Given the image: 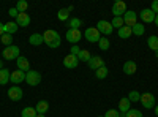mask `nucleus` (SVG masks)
<instances>
[{"label":"nucleus","instance_id":"nucleus-1","mask_svg":"<svg viewBox=\"0 0 158 117\" xmlns=\"http://www.w3.org/2000/svg\"><path fill=\"white\" fill-rule=\"evenodd\" d=\"M43 40H44V44L51 49H57L62 44V38H60L59 32L52 30V29H49V30H46L43 33Z\"/></svg>","mask_w":158,"mask_h":117},{"label":"nucleus","instance_id":"nucleus-2","mask_svg":"<svg viewBox=\"0 0 158 117\" xmlns=\"http://www.w3.org/2000/svg\"><path fill=\"white\" fill-rule=\"evenodd\" d=\"M139 103L146 108V109H152L155 108V95L150 94V92H146V94H142L141 98H139Z\"/></svg>","mask_w":158,"mask_h":117},{"label":"nucleus","instance_id":"nucleus-3","mask_svg":"<svg viewBox=\"0 0 158 117\" xmlns=\"http://www.w3.org/2000/svg\"><path fill=\"white\" fill-rule=\"evenodd\" d=\"M25 82H27L29 86H32V87L38 86L40 82H41V74H40L38 71H35V70H30V71L25 73Z\"/></svg>","mask_w":158,"mask_h":117},{"label":"nucleus","instance_id":"nucleus-4","mask_svg":"<svg viewBox=\"0 0 158 117\" xmlns=\"http://www.w3.org/2000/svg\"><path fill=\"white\" fill-rule=\"evenodd\" d=\"M19 52H21V49L15 44H11V46L3 49V59L5 60H16L19 57Z\"/></svg>","mask_w":158,"mask_h":117},{"label":"nucleus","instance_id":"nucleus-5","mask_svg":"<svg viewBox=\"0 0 158 117\" xmlns=\"http://www.w3.org/2000/svg\"><path fill=\"white\" fill-rule=\"evenodd\" d=\"M84 36L89 43H98L100 38H101V33L97 30V27H89V29H85Z\"/></svg>","mask_w":158,"mask_h":117},{"label":"nucleus","instance_id":"nucleus-6","mask_svg":"<svg viewBox=\"0 0 158 117\" xmlns=\"http://www.w3.org/2000/svg\"><path fill=\"white\" fill-rule=\"evenodd\" d=\"M82 38V32L79 29H68L67 30V41H70L71 44H77Z\"/></svg>","mask_w":158,"mask_h":117},{"label":"nucleus","instance_id":"nucleus-7","mask_svg":"<svg viewBox=\"0 0 158 117\" xmlns=\"http://www.w3.org/2000/svg\"><path fill=\"white\" fill-rule=\"evenodd\" d=\"M97 30L100 32V33H103V35H111L112 33V30H114V27L111 25V22H108L106 19H101V21H98L97 22Z\"/></svg>","mask_w":158,"mask_h":117},{"label":"nucleus","instance_id":"nucleus-8","mask_svg":"<svg viewBox=\"0 0 158 117\" xmlns=\"http://www.w3.org/2000/svg\"><path fill=\"white\" fill-rule=\"evenodd\" d=\"M125 13H127V3L125 2L118 0V2H115L112 5V15H114V18H122Z\"/></svg>","mask_w":158,"mask_h":117},{"label":"nucleus","instance_id":"nucleus-9","mask_svg":"<svg viewBox=\"0 0 158 117\" xmlns=\"http://www.w3.org/2000/svg\"><path fill=\"white\" fill-rule=\"evenodd\" d=\"M122 18H123L125 25H128V27H135V25L138 24V13L131 11V10H130V11H127Z\"/></svg>","mask_w":158,"mask_h":117},{"label":"nucleus","instance_id":"nucleus-10","mask_svg":"<svg viewBox=\"0 0 158 117\" xmlns=\"http://www.w3.org/2000/svg\"><path fill=\"white\" fill-rule=\"evenodd\" d=\"M22 95H24V92H22V89L19 86H13V87L8 89V97L13 101H19L22 98Z\"/></svg>","mask_w":158,"mask_h":117},{"label":"nucleus","instance_id":"nucleus-11","mask_svg":"<svg viewBox=\"0 0 158 117\" xmlns=\"http://www.w3.org/2000/svg\"><path fill=\"white\" fill-rule=\"evenodd\" d=\"M87 65H89V68L90 70H94V71H97L98 68H101V67H104V60L100 57V56H92V59L87 62Z\"/></svg>","mask_w":158,"mask_h":117},{"label":"nucleus","instance_id":"nucleus-12","mask_svg":"<svg viewBox=\"0 0 158 117\" xmlns=\"http://www.w3.org/2000/svg\"><path fill=\"white\" fill-rule=\"evenodd\" d=\"M155 13L150 10V8H146V10H142L141 13H139V18H141V21L142 22H146V24H150V22H153L155 21Z\"/></svg>","mask_w":158,"mask_h":117},{"label":"nucleus","instance_id":"nucleus-13","mask_svg":"<svg viewBox=\"0 0 158 117\" xmlns=\"http://www.w3.org/2000/svg\"><path fill=\"white\" fill-rule=\"evenodd\" d=\"M10 81L13 82V86H19L21 82L25 81V73L21 71V70H16V71H13L11 76H10Z\"/></svg>","mask_w":158,"mask_h":117},{"label":"nucleus","instance_id":"nucleus-14","mask_svg":"<svg viewBox=\"0 0 158 117\" xmlns=\"http://www.w3.org/2000/svg\"><path fill=\"white\" fill-rule=\"evenodd\" d=\"M63 65H65V68L73 70V68H76L77 65H79V59H77L76 56H71V54H68L67 57L63 59Z\"/></svg>","mask_w":158,"mask_h":117},{"label":"nucleus","instance_id":"nucleus-15","mask_svg":"<svg viewBox=\"0 0 158 117\" xmlns=\"http://www.w3.org/2000/svg\"><path fill=\"white\" fill-rule=\"evenodd\" d=\"M16 65H18V70H21V71H24V73L30 71V62H29V59H25V57H22V56H19V57L16 59Z\"/></svg>","mask_w":158,"mask_h":117},{"label":"nucleus","instance_id":"nucleus-16","mask_svg":"<svg viewBox=\"0 0 158 117\" xmlns=\"http://www.w3.org/2000/svg\"><path fill=\"white\" fill-rule=\"evenodd\" d=\"M16 24L19 25V27H29V25H30L29 13H19L18 18H16Z\"/></svg>","mask_w":158,"mask_h":117},{"label":"nucleus","instance_id":"nucleus-17","mask_svg":"<svg viewBox=\"0 0 158 117\" xmlns=\"http://www.w3.org/2000/svg\"><path fill=\"white\" fill-rule=\"evenodd\" d=\"M122 70H123V73H125V74L131 76V74H135V73H136V70H138V65H136L133 60H128V62H125V63H123Z\"/></svg>","mask_w":158,"mask_h":117},{"label":"nucleus","instance_id":"nucleus-18","mask_svg":"<svg viewBox=\"0 0 158 117\" xmlns=\"http://www.w3.org/2000/svg\"><path fill=\"white\" fill-rule=\"evenodd\" d=\"M130 105H131V103H130V100L127 98V97H123L120 101H118V112H120V114H127L131 108H130Z\"/></svg>","mask_w":158,"mask_h":117},{"label":"nucleus","instance_id":"nucleus-19","mask_svg":"<svg viewBox=\"0 0 158 117\" xmlns=\"http://www.w3.org/2000/svg\"><path fill=\"white\" fill-rule=\"evenodd\" d=\"M18 27L19 25L16 24V22H6V24H3V33H8V35H13V33H16L18 32Z\"/></svg>","mask_w":158,"mask_h":117},{"label":"nucleus","instance_id":"nucleus-20","mask_svg":"<svg viewBox=\"0 0 158 117\" xmlns=\"http://www.w3.org/2000/svg\"><path fill=\"white\" fill-rule=\"evenodd\" d=\"M29 43H30L32 46H40L41 43H44L43 35H41V33H32V35L29 36Z\"/></svg>","mask_w":158,"mask_h":117},{"label":"nucleus","instance_id":"nucleus-21","mask_svg":"<svg viewBox=\"0 0 158 117\" xmlns=\"http://www.w3.org/2000/svg\"><path fill=\"white\" fill-rule=\"evenodd\" d=\"M117 33H118V36H120V38L127 40V38H130L131 35H133V30H131V27H128V25H123L122 29L117 30Z\"/></svg>","mask_w":158,"mask_h":117},{"label":"nucleus","instance_id":"nucleus-22","mask_svg":"<svg viewBox=\"0 0 158 117\" xmlns=\"http://www.w3.org/2000/svg\"><path fill=\"white\" fill-rule=\"evenodd\" d=\"M35 109H36V112H38V114H46V112H48V109H49V103H48V101H44V100L38 101V103H36V106H35Z\"/></svg>","mask_w":158,"mask_h":117},{"label":"nucleus","instance_id":"nucleus-23","mask_svg":"<svg viewBox=\"0 0 158 117\" xmlns=\"http://www.w3.org/2000/svg\"><path fill=\"white\" fill-rule=\"evenodd\" d=\"M10 76H11V73H10V70H8V68L0 70V86L8 84V82H10Z\"/></svg>","mask_w":158,"mask_h":117},{"label":"nucleus","instance_id":"nucleus-24","mask_svg":"<svg viewBox=\"0 0 158 117\" xmlns=\"http://www.w3.org/2000/svg\"><path fill=\"white\" fill-rule=\"evenodd\" d=\"M36 115H38L36 109H35V108H30V106L24 108V109L21 111V117H36Z\"/></svg>","mask_w":158,"mask_h":117},{"label":"nucleus","instance_id":"nucleus-25","mask_svg":"<svg viewBox=\"0 0 158 117\" xmlns=\"http://www.w3.org/2000/svg\"><path fill=\"white\" fill-rule=\"evenodd\" d=\"M147 46L152 51H158V36L156 35H152V36L147 38Z\"/></svg>","mask_w":158,"mask_h":117},{"label":"nucleus","instance_id":"nucleus-26","mask_svg":"<svg viewBox=\"0 0 158 117\" xmlns=\"http://www.w3.org/2000/svg\"><path fill=\"white\" fill-rule=\"evenodd\" d=\"M131 30H133V35H136V36H142L144 32H146V27L142 25V22H138L135 27H131Z\"/></svg>","mask_w":158,"mask_h":117},{"label":"nucleus","instance_id":"nucleus-27","mask_svg":"<svg viewBox=\"0 0 158 117\" xmlns=\"http://www.w3.org/2000/svg\"><path fill=\"white\" fill-rule=\"evenodd\" d=\"M108 74H109V70L106 68V65H104V67H101V68H98V70L95 71V76L98 77V79H106Z\"/></svg>","mask_w":158,"mask_h":117},{"label":"nucleus","instance_id":"nucleus-28","mask_svg":"<svg viewBox=\"0 0 158 117\" xmlns=\"http://www.w3.org/2000/svg\"><path fill=\"white\" fill-rule=\"evenodd\" d=\"M57 19H59V21H62V22H65L67 19H70V11H68L67 8L59 10V13H57Z\"/></svg>","mask_w":158,"mask_h":117},{"label":"nucleus","instance_id":"nucleus-29","mask_svg":"<svg viewBox=\"0 0 158 117\" xmlns=\"http://www.w3.org/2000/svg\"><path fill=\"white\" fill-rule=\"evenodd\" d=\"M130 100V103H139V98H141V94L138 92V90H131V92L128 94L127 97Z\"/></svg>","mask_w":158,"mask_h":117},{"label":"nucleus","instance_id":"nucleus-30","mask_svg":"<svg viewBox=\"0 0 158 117\" xmlns=\"http://www.w3.org/2000/svg\"><path fill=\"white\" fill-rule=\"evenodd\" d=\"M77 59L81 60V62H85V63H87V62H89V60L92 59V56H90V52H89L87 49H81V52H79Z\"/></svg>","mask_w":158,"mask_h":117},{"label":"nucleus","instance_id":"nucleus-31","mask_svg":"<svg viewBox=\"0 0 158 117\" xmlns=\"http://www.w3.org/2000/svg\"><path fill=\"white\" fill-rule=\"evenodd\" d=\"M98 46H100V49H101V51H108V49H109V46H111V41L108 40V38L101 36V38H100V41H98Z\"/></svg>","mask_w":158,"mask_h":117},{"label":"nucleus","instance_id":"nucleus-32","mask_svg":"<svg viewBox=\"0 0 158 117\" xmlns=\"http://www.w3.org/2000/svg\"><path fill=\"white\" fill-rule=\"evenodd\" d=\"M68 25H70V29H79L82 25V21L79 19V18H70Z\"/></svg>","mask_w":158,"mask_h":117},{"label":"nucleus","instance_id":"nucleus-33","mask_svg":"<svg viewBox=\"0 0 158 117\" xmlns=\"http://www.w3.org/2000/svg\"><path fill=\"white\" fill-rule=\"evenodd\" d=\"M111 25H112V27L114 29H122L123 27V25H125V22H123V18H114L112 21H111Z\"/></svg>","mask_w":158,"mask_h":117},{"label":"nucleus","instance_id":"nucleus-34","mask_svg":"<svg viewBox=\"0 0 158 117\" xmlns=\"http://www.w3.org/2000/svg\"><path fill=\"white\" fill-rule=\"evenodd\" d=\"M0 41H2V44H5L6 48L13 44V35H8V33H3L2 38H0Z\"/></svg>","mask_w":158,"mask_h":117},{"label":"nucleus","instance_id":"nucleus-35","mask_svg":"<svg viewBox=\"0 0 158 117\" xmlns=\"http://www.w3.org/2000/svg\"><path fill=\"white\" fill-rule=\"evenodd\" d=\"M16 10L19 11V13H25L29 10V3L25 2V0H19V2L16 3Z\"/></svg>","mask_w":158,"mask_h":117},{"label":"nucleus","instance_id":"nucleus-36","mask_svg":"<svg viewBox=\"0 0 158 117\" xmlns=\"http://www.w3.org/2000/svg\"><path fill=\"white\" fill-rule=\"evenodd\" d=\"M125 117H144V115H142V112H141L139 109H130V111L125 114Z\"/></svg>","mask_w":158,"mask_h":117},{"label":"nucleus","instance_id":"nucleus-37","mask_svg":"<svg viewBox=\"0 0 158 117\" xmlns=\"http://www.w3.org/2000/svg\"><path fill=\"white\" fill-rule=\"evenodd\" d=\"M104 117H120V112H118L117 109H109L106 114H104Z\"/></svg>","mask_w":158,"mask_h":117},{"label":"nucleus","instance_id":"nucleus-38","mask_svg":"<svg viewBox=\"0 0 158 117\" xmlns=\"http://www.w3.org/2000/svg\"><path fill=\"white\" fill-rule=\"evenodd\" d=\"M70 51H71V52H70V54H71V56H76V57L79 56V52H81V49H79V46H77V44H73Z\"/></svg>","mask_w":158,"mask_h":117},{"label":"nucleus","instance_id":"nucleus-39","mask_svg":"<svg viewBox=\"0 0 158 117\" xmlns=\"http://www.w3.org/2000/svg\"><path fill=\"white\" fill-rule=\"evenodd\" d=\"M150 10L155 13V15H158V0H153V2H152V6H150Z\"/></svg>","mask_w":158,"mask_h":117},{"label":"nucleus","instance_id":"nucleus-40","mask_svg":"<svg viewBox=\"0 0 158 117\" xmlns=\"http://www.w3.org/2000/svg\"><path fill=\"white\" fill-rule=\"evenodd\" d=\"M8 15H10L11 18H18V15H19V11H18L16 8H10V11H8Z\"/></svg>","mask_w":158,"mask_h":117},{"label":"nucleus","instance_id":"nucleus-41","mask_svg":"<svg viewBox=\"0 0 158 117\" xmlns=\"http://www.w3.org/2000/svg\"><path fill=\"white\" fill-rule=\"evenodd\" d=\"M2 35H3V24L0 22V36H2Z\"/></svg>","mask_w":158,"mask_h":117},{"label":"nucleus","instance_id":"nucleus-42","mask_svg":"<svg viewBox=\"0 0 158 117\" xmlns=\"http://www.w3.org/2000/svg\"><path fill=\"white\" fill-rule=\"evenodd\" d=\"M153 22H155V25H156V27H158V15L155 16V21H153Z\"/></svg>","mask_w":158,"mask_h":117},{"label":"nucleus","instance_id":"nucleus-43","mask_svg":"<svg viewBox=\"0 0 158 117\" xmlns=\"http://www.w3.org/2000/svg\"><path fill=\"white\" fill-rule=\"evenodd\" d=\"M155 114H156V115H158V105H156V106H155Z\"/></svg>","mask_w":158,"mask_h":117},{"label":"nucleus","instance_id":"nucleus-44","mask_svg":"<svg viewBox=\"0 0 158 117\" xmlns=\"http://www.w3.org/2000/svg\"><path fill=\"white\" fill-rule=\"evenodd\" d=\"M0 70H3V63H2V60H0Z\"/></svg>","mask_w":158,"mask_h":117},{"label":"nucleus","instance_id":"nucleus-45","mask_svg":"<svg viewBox=\"0 0 158 117\" xmlns=\"http://www.w3.org/2000/svg\"><path fill=\"white\" fill-rule=\"evenodd\" d=\"M36 117H46V115H44V114H38Z\"/></svg>","mask_w":158,"mask_h":117},{"label":"nucleus","instance_id":"nucleus-46","mask_svg":"<svg viewBox=\"0 0 158 117\" xmlns=\"http://www.w3.org/2000/svg\"><path fill=\"white\" fill-rule=\"evenodd\" d=\"M155 57L158 59V51H155Z\"/></svg>","mask_w":158,"mask_h":117},{"label":"nucleus","instance_id":"nucleus-47","mask_svg":"<svg viewBox=\"0 0 158 117\" xmlns=\"http://www.w3.org/2000/svg\"><path fill=\"white\" fill-rule=\"evenodd\" d=\"M98 117H104V115H98Z\"/></svg>","mask_w":158,"mask_h":117}]
</instances>
